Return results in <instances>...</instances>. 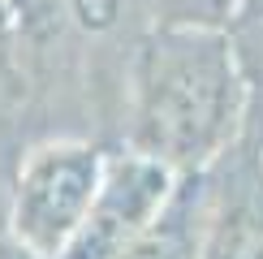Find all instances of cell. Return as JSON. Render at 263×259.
<instances>
[{
	"mask_svg": "<svg viewBox=\"0 0 263 259\" xmlns=\"http://www.w3.org/2000/svg\"><path fill=\"white\" fill-rule=\"evenodd\" d=\"M250 78L229 30L156 26L134 57V143L173 173H199L242 138Z\"/></svg>",
	"mask_w": 263,
	"mask_h": 259,
	"instance_id": "cell-1",
	"label": "cell"
},
{
	"mask_svg": "<svg viewBox=\"0 0 263 259\" xmlns=\"http://www.w3.org/2000/svg\"><path fill=\"white\" fill-rule=\"evenodd\" d=\"M100 169L104 147L95 143L57 138L30 151L17 169L13 203H9V233L17 251L35 259H57L91 208Z\"/></svg>",
	"mask_w": 263,
	"mask_h": 259,
	"instance_id": "cell-2",
	"label": "cell"
},
{
	"mask_svg": "<svg viewBox=\"0 0 263 259\" xmlns=\"http://www.w3.org/2000/svg\"><path fill=\"white\" fill-rule=\"evenodd\" d=\"M177 177L181 173L138 147L104 151L95 199L57 259H121L125 246L142 233V225L168 203Z\"/></svg>",
	"mask_w": 263,
	"mask_h": 259,
	"instance_id": "cell-3",
	"label": "cell"
},
{
	"mask_svg": "<svg viewBox=\"0 0 263 259\" xmlns=\"http://www.w3.org/2000/svg\"><path fill=\"white\" fill-rule=\"evenodd\" d=\"M199 259H263V160L229 147L203 169Z\"/></svg>",
	"mask_w": 263,
	"mask_h": 259,
	"instance_id": "cell-4",
	"label": "cell"
},
{
	"mask_svg": "<svg viewBox=\"0 0 263 259\" xmlns=\"http://www.w3.org/2000/svg\"><path fill=\"white\" fill-rule=\"evenodd\" d=\"M203 246V169L181 173L168 203L142 225L121 259H199Z\"/></svg>",
	"mask_w": 263,
	"mask_h": 259,
	"instance_id": "cell-5",
	"label": "cell"
},
{
	"mask_svg": "<svg viewBox=\"0 0 263 259\" xmlns=\"http://www.w3.org/2000/svg\"><path fill=\"white\" fill-rule=\"evenodd\" d=\"M242 0H151L156 26H194V30H229Z\"/></svg>",
	"mask_w": 263,
	"mask_h": 259,
	"instance_id": "cell-6",
	"label": "cell"
},
{
	"mask_svg": "<svg viewBox=\"0 0 263 259\" xmlns=\"http://www.w3.org/2000/svg\"><path fill=\"white\" fill-rule=\"evenodd\" d=\"M229 43L242 61L246 78L263 82V0H242L229 22Z\"/></svg>",
	"mask_w": 263,
	"mask_h": 259,
	"instance_id": "cell-7",
	"label": "cell"
},
{
	"mask_svg": "<svg viewBox=\"0 0 263 259\" xmlns=\"http://www.w3.org/2000/svg\"><path fill=\"white\" fill-rule=\"evenodd\" d=\"M250 86H263V82H250ZM250 108H259V121H250V117H246V125L259 130V134H255V151H259V160H263V104H255V91H250Z\"/></svg>",
	"mask_w": 263,
	"mask_h": 259,
	"instance_id": "cell-8",
	"label": "cell"
},
{
	"mask_svg": "<svg viewBox=\"0 0 263 259\" xmlns=\"http://www.w3.org/2000/svg\"><path fill=\"white\" fill-rule=\"evenodd\" d=\"M5 259H35V255H26V251H17V255H5Z\"/></svg>",
	"mask_w": 263,
	"mask_h": 259,
	"instance_id": "cell-9",
	"label": "cell"
}]
</instances>
